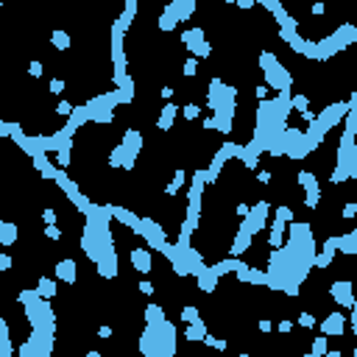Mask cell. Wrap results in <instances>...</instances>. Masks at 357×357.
Returning a JSON list of instances; mask_svg holds the SVG:
<instances>
[{
    "label": "cell",
    "mask_w": 357,
    "mask_h": 357,
    "mask_svg": "<svg viewBox=\"0 0 357 357\" xmlns=\"http://www.w3.org/2000/svg\"><path fill=\"white\" fill-rule=\"evenodd\" d=\"M335 296V301L338 304H343V307H355V296H352V282L349 279H338V282H332V290H329Z\"/></svg>",
    "instance_id": "obj_1"
},
{
    "label": "cell",
    "mask_w": 357,
    "mask_h": 357,
    "mask_svg": "<svg viewBox=\"0 0 357 357\" xmlns=\"http://www.w3.org/2000/svg\"><path fill=\"white\" fill-rule=\"evenodd\" d=\"M129 260H131V265L140 271V274H148V271H154V260H151V251L148 248H131V254H129Z\"/></svg>",
    "instance_id": "obj_2"
},
{
    "label": "cell",
    "mask_w": 357,
    "mask_h": 357,
    "mask_svg": "<svg viewBox=\"0 0 357 357\" xmlns=\"http://www.w3.org/2000/svg\"><path fill=\"white\" fill-rule=\"evenodd\" d=\"M321 329H324V335H326V338H329V335H346V318H343V312H329V315L324 318Z\"/></svg>",
    "instance_id": "obj_3"
},
{
    "label": "cell",
    "mask_w": 357,
    "mask_h": 357,
    "mask_svg": "<svg viewBox=\"0 0 357 357\" xmlns=\"http://www.w3.org/2000/svg\"><path fill=\"white\" fill-rule=\"evenodd\" d=\"M56 279H62V282H67V285H76L78 279V271H76V260H59L56 262Z\"/></svg>",
    "instance_id": "obj_4"
},
{
    "label": "cell",
    "mask_w": 357,
    "mask_h": 357,
    "mask_svg": "<svg viewBox=\"0 0 357 357\" xmlns=\"http://www.w3.org/2000/svg\"><path fill=\"white\" fill-rule=\"evenodd\" d=\"M251 243H254V237H251L248 232H243V229H237V234H234V240H232V248H229V251H232V257L237 260L240 254H245V251L251 248Z\"/></svg>",
    "instance_id": "obj_5"
},
{
    "label": "cell",
    "mask_w": 357,
    "mask_h": 357,
    "mask_svg": "<svg viewBox=\"0 0 357 357\" xmlns=\"http://www.w3.org/2000/svg\"><path fill=\"white\" fill-rule=\"evenodd\" d=\"M120 145H123V148H126V151H129L131 156H140V151H143V134L134 131V129H131V131L123 134Z\"/></svg>",
    "instance_id": "obj_6"
},
{
    "label": "cell",
    "mask_w": 357,
    "mask_h": 357,
    "mask_svg": "<svg viewBox=\"0 0 357 357\" xmlns=\"http://www.w3.org/2000/svg\"><path fill=\"white\" fill-rule=\"evenodd\" d=\"M178 109L173 106V103H165L162 106V112H159V117H156V129L159 131H170V126H173V120H176Z\"/></svg>",
    "instance_id": "obj_7"
},
{
    "label": "cell",
    "mask_w": 357,
    "mask_h": 357,
    "mask_svg": "<svg viewBox=\"0 0 357 357\" xmlns=\"http://www.w3.org/2000/svg\"><path fill=\"white\" fill-rule=\"evenodd\" d=\"M198 290H204V293H212V290L218 288V274H215V271H212V268H204V271H201L198 276Z\"/></svg>",
    "instance_id": "obj_8"
},
{
    "label": "cell",
    "mask_w": 357,
    "mask_h": 357,
    "mask_svg": "<svg viewBox=\"0 0 357 357\" xmlns=\"http://www.w3.org/2000/svg\"><path fill=\"white\" fill-rule=\"evenodd\" d=\"M204 335H207V324H204V318L195 324H187V329H184V338H187L190 343H198V341H204Z\"/></svg>",
    "instance_id": "obj_9"
},
{
    "label": "cell",
    "mask_w": 357,
    "mask_h": 357,
    "mask_svg": "<svg viewBox=\"0 0 357 357\" xmlns=\"http://www.w3.org/2000/svg\"><path fill=\"white\" fill-rule=\"evenodd\" d=\"M338 251H343V254H357V232L338 234Z\"/></svg>",
    "instance_id": "obj_10"
},
{
    "label": "cell",
    "mask_w": 357,
    "mask_h": 357,
    "mask_svg": "<svg viewBox=\"0 0 357 357\" xmlns=\"http://www.w3.org/2000/svg\"><path fill=\"white\" fill-rule=\"evenodd\" d=\"M36 296H39V299H45V301H50L56 296V279H39V282H36Z\"/></svg>",
    "instance_id": "obj_11"
},
{
    "label": "cell",
    "mask_w": 357,
    "mask_h": 357,
    "mask_svg": "<svg viewBox=\"0 0 357 357\" xmlns=\"http://www.w3.org/2000/svg\"><path fill=\"white\" fill-rule=\"evenodd\" d=\"M145 324L148 326H159V324H165V312L159 304H148L145 307Z\"/></svg>",
    "instance_id": "obj_12"
},
{
    "label": "cell",
    "mask_w": 357,
    "mask_h": 357,
    "mask_svg": "<svg viewBox=\"0 0 357 357\" xmlns=\"http://www.w3.org/2000/svg\"><path fill=\"white\" fill-rule=\"evenodd\" d=\"M17 240V226L9 221H0V245H14Z\"/></svg>",
    "instance_id": "obj_13"
},
{
    "label": "cell",
    "mask_w": 357,
    "mask_h": 357,
    "mask_svg": "<svg viewBox=\"0 0 357 357\" xmlns=\"http://www.w3.org/2000/svg\"><path fill=\"white\" fill-rule=\"evenodd\" d=\"M190 53H193V59H210L212 56V45L204 42V39H198V42H190Z\"/></svg>",
    "instance_id": "obj_14"
},
{
    "label": "cell",
    "mask_w": 357,
    "mask_h": 357,
    "mask_svg": "<svg viewBox=\"0 0 357 357\" xmlns=\"http://www.w3.org/2000/svg\"><path fill=\"white\" fill-rule=\"evenodd\" d=\"M50 42H53L56 50H67L73 39H70V33H67V31H53V33H50Z\"/></svg>",
    "instance_id": "obj_15"
},
{
    "label": "cell",
    "mask_w": 357,
    "mask_h": 357,
    "mask_svg": "<svg viewBox=\"0 0 357 357\" xmlns=\"http://www.w3.org/2000/svg\"><path fill=\"white\" fill-rule=\"evenodd\" d=\"M307 109H310V98H307V95H293V98H290V112L304 114Z\"/></svg>",
    "instance_id": "obj_16"
},
{
    "label": "cell",
    "mask_w": 357,
    "mask_h": 357,
    "mask_svg": "<svg viewBox=\"0 0 357 357\" xmlns=\"http://www.w3.org/2000/svg\"><path fill=\"white\" fill-rule=\"evenodd\" d=\"M181 321H184V324H195V321H201V310H198V307H193V304H187V307L181 310Z\"/></svg>",
    "instance_id": "obj_17"
},
{
    "label": "cell",
    "mask_w": 357,
    "mask_h": 357,
    "mask_svg": "<svg viewBox=\"0 0 357 357\" xmlns=\"http://www.w3.org/2000/svg\"><path fill=\"white\" fill-rule=\"evenodd\" d=\"M181 114H184V120H198V117H201V106H198V103H187V106L181 109Z\"/></svg>",
    "instance_id": "obj_18"
},
{
    "label": "cell",
    "mask_w": 357,
    "mask_h": 357,
    "mask_svg": "<svg viewBox=\"0 0 357 357\" xmlns=\"http://www.w3.org/2000/svg\"><path fill=\"white\" fill-rule=\"evenodd\" d=\"M315 324H318L315 312H299V326H304V329H312Z\"/></svg>",
    "instance_id": "obj_19"
},
{
    "label": "cell",
    "mask_w": 357,
    "mask_h": 357,
    "mask_svg": "<svg viewBox=\"0 0 357 357\" xmlns=\"http://www.w3.org/2000/svg\"><path fill=\"white\" fill-rule=\"evenodd\" d=\"M276 221H282V223H293V210H290L288 204L276 207Z\"/></svg>",
    "instance_id": "obj_20"
},
{
    "label": "cell",
    "mask_w": 357,
    "mask_h": 357,
    "mask_svg": "<svg viewBox=\"0 0 357 357\" xmlns=\"http://www.w3.org/2000/svg\"><path fill=\"white\" fill-rule=\"evenodd\" d=\"M45 237H48V240H62V229H59V223H48V226H45Z\"/></svg>",
    "instance_id": "obj_21"
},
{
    "label": "cell",
    "mask_w": 357,
    "mask_h": 357,
    "mask_svg": "<svg viewBox=\"0 0 357 357\" xmlns=\"http://www.w3.org/2000/svg\"><path fill=\"white\" fill-rule=\"evenodd\" d=\"M326 341H329L326 335H318V338L312 341V355H318V357H321L324 352H326Z\"/></svg>",
    "instance_id": "obj_22"
},
{
    "label": "cell",
    "mask_w": 357,
    "mask_h": 357,
    "mask_svg": "<svg viewBox=\"0 0 357 357\" xmlns=\"http://www.w3.org/2000/svg\"><path fill=\"white\" fill-rule=\"evenodd\" d=\"M28 76L31 78H42L45 76V65L39 62V59H33L31 65H28Z\"/></svg>",
    "instance_id": "obj_23"
},
{
    "label": "cell",
    "mask_w": 357,
    "mask_h": 357,
    "mask_svg": "<svg viewBox=\"0 0 357 357\" xmlns=\"http://www.w3.org/2000/svg\"><path fill=\"white\" fill-rule=\"evenodd\" d=\"M181 73H184L187 78H193L195 73H198V59H193V56H190L187 62H184V67H181Z\"/></svg>",
    "instance_id": "obj_24"
},
{
    "label": "cell",
    "mask_w": 357,
    "mask_h": 357,
    "mask_svg": "<svg viewBox=\"0 0 357 357\" xmlns=\"http://www.w3.org/2000/svg\"><path fill=\"white\" fill-rule=\"evenodd\" d=\"M329 265H332V257H326V254H315V257H312V268H321V271H324V268H329Z\"/></svg>",
    "instance_id": "obj_25"
},
{
    "label": "cell",
    "mask_w": 357,
    "mask_h": 357,
    "mask_svg": "<svg viewBox=\"0 0 357 357\" xmlns=\"http://www.w3.org/2000/svg\"><path fill=\"white\" fill-rule=\"evenodd\" d=\"M73 109H76V106H73L70 100H59V106H56V114H62V117H70V114H73Z\"/></svg>",
    "instance_id": "obj_26"
},
{
    "label": "cell",
    "mask_w": 357,
    "mask_h": 357,
    "mask_svg": "<svg viewBox=\"0 0 357 357\" xmlns=\"http://www.w3.org/2000/svg\"><path fill=\"white\" fill-rule=\"evenodd\" d=\"M170 184H176V187L181 190L184 184H187V170H181V167H178L176 173H173V178H170Z\"/></svg>",
    "instance_id": "obj_27"
},
{
    "label": "cell",
    "mask_w": 357,
    "mask_h": 357,
    "mask_svg": "<svg viewBox=\"0 0 357 357\" xmlns=\"http://www.w3.org/2000/svg\"><path fill=\"white\" fill-rule=\"evenodd\" d=\"M65 87H67L65 78H50V92H53V95H62V92H65Z\"/></svg>",
    "instance_id": "obj_28"
},
{
    "label": "cell",
    "mask_w": 357,
    "mask_h": 357,
    "mask_svg": "<svg viewBox=\"0 0 357 357\" xmlns=\"http://www.w3.org/2000/svg\"><path fill=\"white\" fill-rule=\"evenodd\" d=\"M357 215V201H346V207H343V221H352Z\"/></svg>",
    "instance_id": "obj_29"
},
{
    "label": "cell",
    "mask_w": 357,
    "mask_h": 357,
    "mask_svg": "<svg viewBox=\"0 0 357 357\" xmlns=\"http://www.w3.org/2000/svg\"><path fill=\"white\" fill-rule=\"evenodd\" d=\"M56 218H59V215H56L53 207H45V210H42V221H45V226H48V223H56Z\"/></svg>",
    "instance_id": "obj_30"
},
{
    "label": "cell",
    "mask_w": 357,
    "mask_h": 357,
    "mask_svg": "<svg viewBox=\"0 0 357 357\" xmlns=\"http://www.w3.org/2000/svg\"><path fill=\"white\" fill-rule=\"evenodd\" d=\"M257 329L262 335H271L274 332V324H271V318H260V324H257Z\"/></svg>",
    "instance_id": "obj_31"
},
{
    "label": "cell",
    "mask_w": 357,
    "mask_h": 357,
    "mask_svg": "<svg viewBox=\"0 0 357 357\" xmlns=\"http://www.w3.org/2000/svg\"><path fill=\"white\" fill-rule=\"evenodd\" d=\"M274 329H276L279 335H288V332H293V321H288V318H285V321H279Z\"/></svg>",
    "instance_id": "obj_32"
},
{
    "label": "cell",
    "mask_w": 357,
    "mask_h": 357,
    "mask_svg": "<svg viewBox=\"0 0 357 357\" xmlns=\"http://www.w3.org/2000/svg\"><path fill=\"white\" fill-rule=\"evenodd\" d=\"M254 98L260 100V103L268 98V87H265V84H257V87H254Z\"/></svg>",
    "instance_id": "obj_33"
},
{
    "label": "cell",
    "mask_w": 357,
    "mask_h": 357,
    "mask_svg": "<svg viewBox=\"0 0 357 357\" xmlns=\"http://www.w3.org/2000/svg\"><path fill=\"white\" fill-rule=\"evenodd\" d=\"M257 181H260V184H271V181H274V173H271V170H260V173H257Z\"/></svg>",
    "instance_id": "obj_34"
},
{
    "label": "cell",
    "mask_w": 357,
    "mask_h": 357,
    "mask_svg": "<svg viewBox=\"0 0 357 357\" xmlns=\"http://www.w3.org/2000/svg\"><path fill=\"white\" fill-rule=\"evenodd\" d=\"M234 212H237V218H248V212H251V204H243V201H240V204L234 207Z\"/></svg>",
    "instance_id": "obj_35"
},
{
    "label": "cell",
    "mask_w": 357,
    "mask_h": 357,
    "mask_svg": "<svg viewBox=\"0 0 357 357\" xmlns=\"http://www.w3.org/2000/svg\"><path fill=\"white\" fill-rule=\"evenodd\" d=\"M140 293H143V296H154L156 290H154V285H151L148 279H143V282H140Z\"/></svg>",
    "instance_id": "obj_36"
},
{
    "label": "cell",
    "mask_w": 357,
    "mask_h": 357,
    "mask_svg": "<svg viewBox=\"0 0 357 357\" xmlns=\"http://www.w3.org/2000/svg\"><path fill=\"white\" fill-rule=\"evenodd\" d=\"M11 265H14L11 254H0V271H11Z\"/></svg>",
    "instance_id": "obj_37"
},
{
    "label": "cell",
    "mask_w": 357,
    "mask_h": 357,
    "mask_svg": "<svg viewBox=\"0 0 357 357\" xmlns=\"http://www.w3.org/2000/svg\"><path fill=\"white\" fill-rule=\"evenodd\" d=\"M112 335H114V332H112V326H109V324H103V326L98 329V338H100V341H109Z\"/></svg>",
    "instance_id": "obj_38"
},
{
    "label": "cell",
    "mask_w": 357,
    "mask_h": 357,
    "mask_svg": "<svg viewBox=\"0 0 357 357\" xmlns=\"http://www.w3.org/2000/svg\"><path fill=\"white\" fill-rule=\"evenodd\" d=\"M204 129H207V131H215V117H204Z\"/></svg>",
    "instance_id": "obj_39"
},
{
    "label": "cell",
    "mask_w": 357,
    "mask_h": 357,
    "mask_svg": "<svg viewBox=\"0 0 357 357\" xmlns=\"http://www.w3.org/2000/svg\"><path fill=\"white\" fill-rule=\"evenodd\" d=\"M254 0H237V9H254Z\"/></svg>",
    "instance_id": "obj_40"
},
{
    "label": "cell",
    "mask_w": 357,
    "mask_h": 357,
    "mask_svg": "<svg viewBox=\"0 0 357 357\" xmlns=\"http://www.w3.org/2000/svg\"><path fill=\"white\" fill-rule=\"evenodd\" d=\"M159 95H162L165 100H170V98H173V87H162V89H159Z\"/></svg>",
    "instance_id": "obj_41"
},
{
    "label": "cell",
    "mask_w": 357,
    "mask_h": 357,
    "mask_svg": "<svg viewBox=\"0 0 357 357\" xmlns=\"http://www.w3.org/2000/svg\"><path fill=\"white\" fill-rule=\"evenodd\" d=\"M312 14H324V11H326V9H324V3H312Z\"/></svg>",
    "instance_id": "obj_42"
},
{
    "label": "cell",
    "mask_w": 357,
    "mask_h": 357,
    "mask_svg": "<svg viewBox=\"0 0 357 357\" xmlns=\"http://www.w3.org/2000/svg\"><path fill=\"white\" fill-rule=\"evenodd\" d=\"M321 357H343V352H341V349H332V352H324Z\"/></svg>",
    "instance_id": "obj_43"
},
{
    "label": "cell",
    "mask_w": 357,
    "mask_h": 357,
    "mask_svg": "<svg viewBox=\"0 0 357 357\" xmlns=\"http://www.w3.org/2000/svg\"><path fill=\"white\" fill-rule=\"evenodd\" d=\"M307 357H318V355H312V352H310V355H307Z\"/></svg>",
    "instance_id": "obj_44"
},
{
    "label": "cell",
    "mask_w": 357,
    "mask_h": 357,
    "mask_svg": "<svg viewBox=\"0 0 357 357\" xmlns=\"http://www.w3.org/2000/svg\"><path fill=\"white\" fill-rule=\"evenodd\" d=\"M240 357H248V355H240Z\"/></svg>",
    "instance_id": "obj_45"
}]
</instances>
